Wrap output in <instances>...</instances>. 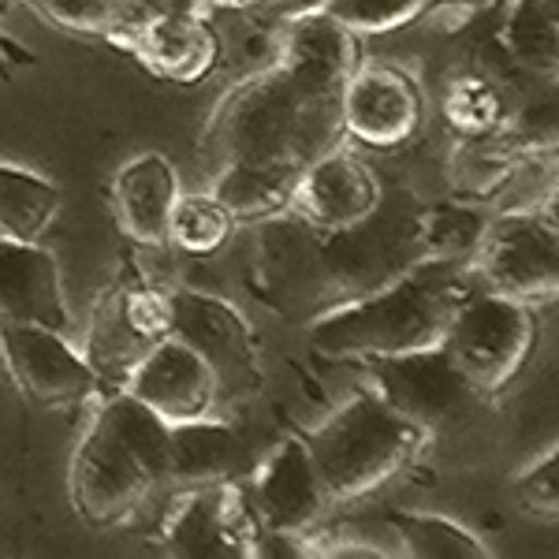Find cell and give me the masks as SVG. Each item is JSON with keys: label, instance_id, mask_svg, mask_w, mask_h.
I'll use <instances>...</instances> for the list:
<instances>
[{"label": "cell", "instance_id": "1", "mask_svg": "<svg viewBox=\"0 0 559 559\" xmlns=\"http://www.w3.org/2000/svg\"><path fill=\"white\" fill-rule=\"evenodd\" d=\"M362 60V45L321 8L280 23L276 60L239 79L216 102L202 131L210 191L236 221L287 213L295 176L344 142L340 90Z\"/></svg>", "mask_w": 559, "mask_h": 559}, {"label": "cell", "instance_id": "2", "mask_svg": "<svg viewBox=\"0 0 559 559\" xmlns=\"http://www.w3.org/2000/svg\"><path fill=\"white\" fill-rule=\"evenodd\" d=\"M90 429L79 440L68 471V496L90 530H112L165 489L168 426L128 392L97 395Z\"/></svg>", "mask_w": 559, "mask_h": 559}, {"label": "cell", "instance_id": "3", "mask_svg": "<svg viewBox=\"0 0 559 559\" xmlns=\"http://www.w3.org/2000/svg\"><path fill=\"white\" fill-rule=\"evenodd\" d=\"M471 292L474 273L466 261L426 258L381 292L321 313L310 324V347L344 362L437 347L455 306Z\"/></svg>", "mask_w": 559, "mask_h": 559}, {"label": "cell", "instance_id": "4", "mask_svg": "<svg viewBox=\"0 0 559 559\" xmlns=\"http://www.w3.org/2000/svg\"><path fill=\"white\" fill-rule=\"evenodd\" d=\"M299 437L332 508L381 492L432 444V432L384 403V395L369 384L355 388L329 418L302 429Z\"/></svg>", "mask_w": 559, "mask_h": 559}, {"label": "cell", "instance_id": "5", "mask_svg": "<svg viewBox=\"0 0 559 559\" xmlns=\"http://www.w3.org/2000/svg\"><path fill=\"white\" fill-rule=\"evenodd\" d=\"M440 350L485 400H492L515 381L537 350V313L530 302L474 287L455 306L440 336Z\"/></svg>", "mask_w": 559, "mask_h": 559}, {"label": "cell", "instance_id": "6", "mask_svg": "<svg viewBox=\"0 0 559 559\" xmlns=\"http://www.w3.org/2000/svg\"><path fill=\"white\" fill-rule=\"evenodd\" d=\"M471 273L481 287L508 299L540 306L556 302L559 292V228L556 198L534 210H508L489 216L477 250L471 254Z\"/></svg>", "mask_w": 559, "mask_h": 559}, {"label": "cell", "instance_id": "7", "mask_svg": "<svg viewBox=\"0 0 559 559\" xmlns=\"http://www.w3.org/2000/svg\"><path fill=\"white\" fill-rule=\"evenodd\" d=\"M261 522L242 481L176 489L153 530V545L176 559H254Z\"/></svg>", "mask_w": 559, "mask_h": 559}, {"label": "cell", "instance_id": "8", "mask_svg": "<svg viewBox=\"0 0 559 559\" xmlns=\"http://www.w3.org/2000/svg\"><path fill=\"white\" fill-rule=\"evenodd\" d=\"M373 392L384 395L400 414L418 421L426 432H440L481 407L485 395L452 366V358L437 347L407 350V355H369L355 358Z\"/></svg>", "mask_w": 559, "mask_h": 559}, {"label": "cell", "instance_id": "9", "mask_svg": "<svg viewBox=\"0 0 559 559\" xmlns=\"http://www.w3.org/2000/svg\"><path fill=\"white\" fill-rule=\"evenodd\" d=\"M0 355L12 373L15 388L34 407H79L94 403L108 388L86 355L71 347L68 332L45 329V324L0 321Z\"/></svg>", "mask_w": 559, "mask_h": 559}, {"label": "cell", "instance_id": "10", "mask_svg": "<svg viewBox=\"0 0 559 559\" xmlns=\"http://www.w3.org/2000/svg\"><path fill=\"white\" fill-rule=\"evenodd\" d=\"M173 332L213 366L221 384V407L254 400L261 388V366L250 321L228 299L194 292V287H173Z\"/></svg>", "mask_w": 559, "mask_h": 559}, {"label": "cell", "instance_id": "11", "mask_svg": "<svg viewBox=\"0 0 559 559\" xmlns=\"http://www.w3.org/2000/svg\"><path fill=\"white\" fill-rule=\"evenodd\" d=\"M128 52L146 75L173 86L205 83L221 68V34L210 15L187 12H139L105 38Z\"/></svg>", "mask_w": 559, "mask_h": 559}, {"label": "cell", "instance_id": "12", "mask_svg": "<svg viewBox=\"0 0 559 559\" xmlns=\"http://www.w3.org/2000/svg\"><path fill=\"white\" fill-rule=\"evenodd\" d=\"M426 116V97L411 71L384 60H358L340 90V128L369 150H395L411 142Z\"/></svg>", "mask_w": 559, "mask_h": 559}, {"label": "cell", "instance_id": "13", "mask_svg": "<svg viewBox=\"0 0 559 559\" xmlns=\"http://www.w3.org/2000/svg\"><path fill=\"white\" fill-rule=\"evenodd\" d=\"M242 489L261 530H280V534H306L324 522V511L332 508L318 466L295 429L284 432L258 463H250Z\"/></svg>", "mask_w": 559, "mask_h": 559}, {"label": "cell", "instance_id": "14", "mask_svg": "<svg viewBox=\"0 0 559 559\" xmlns=\"http://www.w3.org/2000/svg\"><path fill=\"white\" fill-rule=\"evenodd\" d=\"M120 392H128L131 400L150 407L165 426L213 418L221 411V384H216L213 366L187 340H179L176 332L157 340L131 366Z\"/></svg>", "mask_w": 559, "mask_h": 559}, {"label": "cell", "instance_id": "15", "mask_svg": "<svg viewBox=\"0 0 559 559\" xmlns=\"http://www.w3.org/2000/svg\"><path fill=\"white\" fill-rule=\"evenodd\" d=\"M377 205H381V179L355 150H344V142L313 157L295 176L287 194V213L318 231L358 228L366 216H373Z\"/></svg>", "mask_w": 559, "mask_h": 559}, {"label": "cell", "instance_id": "16", "mask_svg": "<svg viewBox=\"0 0 559 559\" xmlns=\"http://www.w3.org/2000/svg\"><path fill=\"white\" fill-rule=\"evenodd\" d=\"M0 321L71 332V306L60 258L41 239L0 236Z\"/></svg>", "mask_w": 559, "mask_h": 559}, {"label": "cell", "instance_id": "17", "mask_svg": "<svg viewBox=\"0 0 559 559\" xmlns=\"http://www.w3.org/2000/svg\"><path fill=\"white\" fill-rule=\"evenodd\" d=\"M179 173L165 153H139L112 179V213L116 228L134 247L165 250L168 247V213L179 198Z\"/></svg>", "mask_w": 559, "mask_h": 559}, {"label": "cell", "instance_id": "18", "mask_svg": "<svg viewBox=\"0 0 559 559\" xmlns=\"http://www.w3.org/2000/svg\"><path fill=\"white\" fill-rule=\"evenodd\" d=\"M250 471L247 440L228 421L198 418L168 426V471L165 489H194V485L242 481Z\"/></svg>", "mask_w": 559, "mask_h": 559}, {"label": "cell", "instance_id": "19", "mask_svg": "<svg viewBox=\"0 0 559 559\" xmlns=\"http://www.w3.org/2000/svg\"><path fill=\"white\" fill-rule=\"evenodd\" d=\"M123 284H128V269L97 295L94 310H90V329H86V344L83 355L94 366V373L102 377V384L112 388L123 384V377L131 373V366L146 355V344L134 336L128 313H123Z\"/></svg>", "mask_w": 559, "mask_h": 559}, {"label": "cell", "instance_id": "20", "mask_svg": "<svg viewBox=\"0 0 559 559\" xmlns=\"http://www.w3.org/2000/svg\"><path fill=\"white\" fill-rule=\"evenodd\" d=\"M500 49L519 71L556 83L559 0H508L500 20Z\"/></svg>", "mask_w": 559, "mask_h": 559}, {"label": "cell", "instance_id": "21", "mask_svg": "<svg viewBox=\"0 0 559 559\" xmlns=\"http://www.w3.org/2000/svg\"><path fill=\"white\" fill-rule=\"evenodd\" d=\"M508 90L496 75L481 68H459L440 90V116L452 128L455 139H485V134L503 131L511 120Z\"/></svg>", "mask_w": 559, "mask_h": 559}, {"label": "cell", "instance_id": "22", "mask_svg": "<svg viewBox=\"0 0 559 559\" xmlns=\"http://www.w3.org/2000/svg\"><path fill=\"white\" fill-rule=\"evenodd\" d=\"M60 210V187L49 176L0 160V236L41 239Z\"/></svg>", "mask_w": 559, "mask_h": 559}, {"label": "cell", "instance_id": "23", "mask_svg": "<svg viewBox=\"0 0 559 559\" xmlns=\"http://www.w3.org/2000/svg\"><path fill=\"white\" fill-rule=\"evenodd\" d=\"M388 526L411 559H492V548L474 530L432 511H392Z\"/></svg>", "mask_w": 559, "mask_h": 559}, {"label": "cell", "instance_id": "24", "mask_svg": "<svg viewBox=\"0 0 559 559\" xmlns=\"http://www.w3.org/2000/svg\"><path fill=\"white\" fill-rule=\"evenodd\" d=\"M239 221L228 205L205 191H179L173 213H168V247H176L187 258H210L228 247Z\"/></svg>", "mask_w": 559, "mask_h": 559}, {"label": "cell", "instance_id": "25", "mask_svg": "<svg viewBox=\"0 0 559 559\" xmlns=\"http://www.w3.org/2000/svg\"><path fill=\"white\" fill-rule=\"evenodd\" d=\"M522 165H526V157L511 146L508 134L496 131V134H485V139H459L452 150V168H448V176H452L459 194L481 202V198L500 191Z\"/></svg>", "mask_w": 559, "mask_h": 559}, {"label": "cell", "instance_id": "26", "mask_svg": "<svg viewBox=\"0 0 559 559\" xmlns=\"http://www.w3.org/2000/svg\"><path fill=\"white\" fill-rule=\"evenodd\" d=\"M489 213H481L474 202H440L418 221V242L426 258L437 261H471L481 239Z\"/></svg>", "mask_w": 559, "mask_h": 559}, {"label": "cell", "instance_id": "27", "mask_svg": "<svg viewBox=\"0 0 559 559\" xmlns=\"http://www.w3.org/2000/svg\"><path fill=\"white\" fill-rule=\"evenodd\" d=\"M426 8L429 0H321V12L355 38H381V34L403 31Z\"/></svg>", "mask_w": 559, "mask_h": 559}, {"label": "cell", "instance_id": "28", "mask_svg": "<svg viewBox=\"0 0 559 559\" xmlns=\"http://www.w3.org/2000/svg\"><path fill=\"white\" fill-rule=\"evenodd\" d=\"M31 4L64 31L94 34V38H108L116 26L142 12L139 0H31Z\"/></svg>", "mask_w": 559, "mask_h": 559}, {"label": "cell", "instance_id": "29", "mask_svg": "<svg viewBox=\"0 0 559 559\" xmlns=\"http://www.w3.org/2000/svg\"><path fill=\"white\" fill-rule=\"evenodd\" d=\"M515 500L526 515L556 522V515H559V459H556V448H548L545 455H537L534 463L515 477Z\"/></svg>", "mask_w": 559, "mask_h": 559}, {"label": "cell", "instance_id": "30", "mask_svg": "<svg viewBox=\"0 0 559 559\" xmlns=\"http://www.w3.org/2000/svg\"><path fill=\"white\" fill-rule=\"evenodd\" d=\"M142 12H187V15H210L213 0H139Z\"/></svg>", "mask_w": 559, "mask_h": 559}, {"label": "cell", "instance_id": "31", "mask_svg": "<svg viewBox=\"0 0 559 559\" xmlns=\"http://www.w3.org/2000/svg\"><path fill=\"white\" fill-rule=\"evenodd\" d=\"M0 4H8V0H0ZM31 52H26V49H20V45H15V41H4V34H0V71H12L15 64H31Z\"/></svg>", "mask_w": 559, "mask_h": 559}, {"label": "cell", "instance_id": "32", "mask_svg": "<svg viewBox=\"0 0 559 559\" xmlns=\"http://www.w3.org/2000/svg\"><path fill=\"white\" fill-rule=\"evenodd\" d=\"M261 0H213V8H236V12H247V8H258Z\"/></svg>", "mask_w": 559, "mask_h": 559}]
</instances>
